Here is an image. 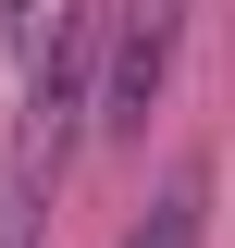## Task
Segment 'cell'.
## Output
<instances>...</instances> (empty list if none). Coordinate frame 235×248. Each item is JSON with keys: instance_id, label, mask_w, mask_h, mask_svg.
<instances>
[{"instance_id": "6da1fadb", "label": "cell", "mask_w": 235, "mask_h": 248, "mask_svg": "<svg viewBox=\"0 0 235 248\" xmlns=\"http://www.w3.org/2000/svg\"><path fill=\"white\" fill-rule=\"evenodd\" d=\"M174 50H186V0H112V75H99L112 137H148V112L174 87Z\"/></svg>"}, {"instance_id": "7a4b0ae2", "label": "cell", "mask_w": 235, "mask_h": 248, "mask_svg": "<svg viewBox=\"0 0 235 248\" xmlns=\"http://www.w3.org/2000/svg\"><path fill=\"white\" fill-rule=\"evenodd\" d=\"M198 236H210V174H174V186L136 211V236H124V248H198Z\"/></svg>"}]
</instances>
